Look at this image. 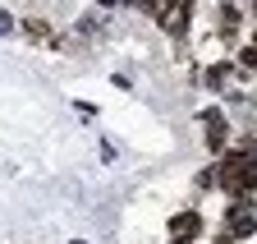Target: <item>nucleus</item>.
Here are the masks:
<instances>
[{
    "mask_svg": "<svg viewBox=\"0 0 257 244\" xmlns=\"http://www.w3.org/2000/svg\"><path fill=\"white\" fill-rule=\"evenodd\" d=\"M138 10L143 14H156V0H138Z\"/></svg>",
    "mask_w": 257,
    "mask_h": 244,
    "instance_id": "1a4fd4ad",
    "label": "nucleus"
},
{
    "mask_svg": "<svg viewBox=\"0 0 257 244\" xmlns=\"http://www.w3.org/2000/svg\"><path fill=\"white\" fill-rule=\"evenodd\" d=\"M220 185L230 189L234 198H243V194L257 185V161H252V157H225V166H220Z\"/></svg>",
    "mask_w": 257,
    "mask_h": 244,
    "instance_id": "f257e3e1",
    "label": "nucleus"
},
{
    "mask_svg": "<svg viewBox=\"0 0 257 244\" xmlns=\"http://www.w3.org/2000/svg\"><path fill=\"white\" fill-rule=\"evenodd\" d=\"M198 226H202V221L193 217V212H179V217L170 221V239H175V244H188L193 235H198Z\"/></svg>",
    "mask_w": 257,
    "mask_h": 244,
    "instance_id": "7ed1b4c3",
    "label": "nucleus"
},
{
    "mask_svg": "<svg viewBox=\"0 0 257 244\" xmlns=\"http://www.w3.org/2000/svg\"><path fill=\"white\" fill-rule=\"evenodd\" d=\"M10 28H14V19H10V14H0V33H10Z\"/></svg>",
    "mask_w": 257,
    "mask_h": 244,
    "instance_id": "9d476101",
    "label": "nucleus"
},
{
    "mask_svg": "<svg viewBox=\"0 0 257 244\" xmlns=\"http://www.w3.org/2000/svg\"><path fill=\"white\" fill-rule=\"evenodd\" d=\"M225 78H230V69H225V65H211V69H207V88H225Z\"/></svg>",
    "mask_w": 257,
    "mask_h": 244,
    "instance_id": "423d86ee",
    "label": "nucleus"
},
{
    "mask_svg": "<svg viewBox=\"0 0 257 244\" xmlns=\"http://www.w3.org/2000/svg\"><path fill=\"white\" fill-rule=\"evenodd\" d=\"M225 235H252V212H230V217H225Z\"/></svg>",
    "mask_w": 257,
    "mask_h": 244,
    "instance_id": "20e7f679",
    "label": "nucleus"
},
{
    "mask_svg": "<svg viewBox=\"0 0 257 244\" xmlns=\"http://www.w3.org/2000/svg\"><path fill=\"white\" fill-rule=\"evenodd\" d=\"M207 143H211V152L225 147V120H220L216 111H207Z\"/></svg>",
    "mask_w": 257,
    "mask_h": 244,
    "instance_id": "39448f33",
    "label": "nucleus"
},
{
    "mask_svg": "<svg viewBox=\"0 0 257 244\" xmlns=\"http://www.w3.org/2000/svg\"><path fill=\"white\" fill-rule=\"evenodd\" d=\"M161 23H166L170 33H184V28H188V0H166V14H161Z\"/></svg>",
    "mask_w": 257,
    "mask_h": 244,
    "instance_id": "f03ea898",
    "label": "nucleus"
},
{
    "mask_svg": "<svg viewBox=\"0 0 257 244\" xmlns=\"http://www.w3.org/2000/svg\"><path fill=\"white\" fill-rule=\"evenodd\" d=\"M23 33H32V37H42V42H46V37H51V28H46V23H23Z\"/></svg>",
    "mask_w": 257,
    "mask_h": 244,
    "instance_id": "6e6552de",
    "label": "nucleus"
},
{
    "mask_svg": "<svg viewBox=\"0 0 257 244\" xmlns=\"http://www.w3.org/2000/svg\"><path fill=\"white\" fill-rule=\"evenodd\" d=\"M239 65H243V69H257V46H243V55H239Z\"/></svg>",
    "mask_w": 257,
    "mask_h": 244,
    "instance_id": "0eeeda50",
    "label": "nucleus"
}]
</instances>
